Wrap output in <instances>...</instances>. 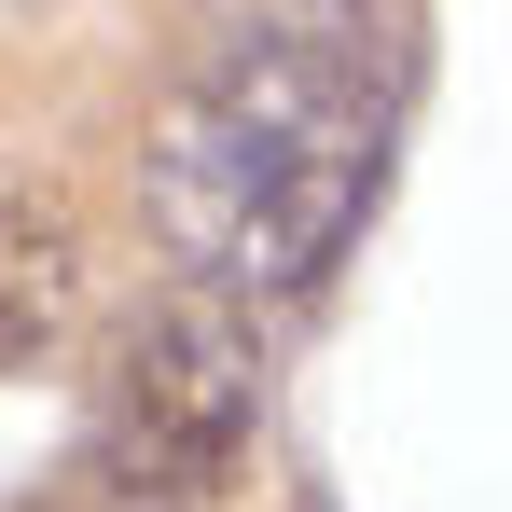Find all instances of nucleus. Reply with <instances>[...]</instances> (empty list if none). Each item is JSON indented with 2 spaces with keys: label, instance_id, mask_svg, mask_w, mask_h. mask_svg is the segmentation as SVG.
Returning a JSON list of instances; mask_svg holds the SVG:
<instances>
[{
  "label": "nucleus",
  "instance_id": "f257e3e1",
  "mask_svg": "<svg viewBox=\"0 0 512 512\" xmlns=\"http://www.w3.org/2000/svg\"><path fill=\"white\" fill-rule=\"evenodd\" d=\"M416 111V0H180L139 208L180 250V291H305L360 236L388 139Z\"/></svg>",
  "mask_w": 512,
  "mask_h": 512
},
{
  "label": "nucleus",
  "instance_id": "f03ea898",
  "mask_svg": "<svg viewBox=\"0 0 512 512\" xmlns=\"http://www.w3.org/2000/svg\"><path fill=\"white\" fill-rule=\"evenodd\" d=\"M263 457V346L222 291H153L97 333L84 471L125 512H222Z\"/></svg>",
  "mask_w": 512,
  "mask_h": 512
},
{
  "label": "nucleus",
  "instance_id": "7ed1b4c3",
  "mask_svg": "<svg viewBox=\"0 0 512 512\" xmlns=\"http://www.w3.org/2000/svg\"><path fill=\"white\" fill-rule=\"evenodd\" d=\"M84 305H97V250H84L70 180L28 167V153H0V374L70 360Z\"/></svg>",
  "mask_w": 512,
  "mask_h": 512
},
{
  "label": "nucleus",
  "instance_id": "20e7f679",
  "mask_svg": "<svg viewBox=\"0 0 512 512\" xmlns=\"http://www.w3.org/2000/svg\"><path fill=\"white\" fill-rule=\"evenodd\" d=\"M14 512H125V499H111V485H97L84 457H70V471H56V485H28V499H14Z\"/></svg>",
  "mask_w": 512,
  "mask_h": 512
}]
</instances>
